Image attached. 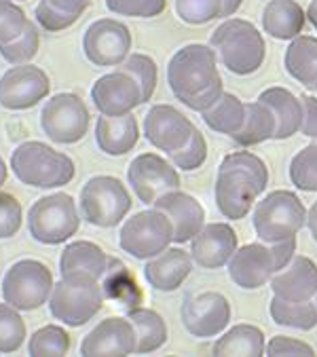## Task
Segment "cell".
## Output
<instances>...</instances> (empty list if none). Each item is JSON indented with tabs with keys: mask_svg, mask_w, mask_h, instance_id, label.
<instances>
[{
	"mask_svg": "<svg viewBox=\"0 0 317 357\" xmlns=\"http://www.w3.org/2000/svg\"><path fill=\"white\" fill-rule=\"evenodd\" d=\"M195 123L170 104H156L144 116V137L168 157L180 151L191 139Z\"/></svg>",
	"mask_w": 317,
	"mask_h": 357,
	"instance_id": "cell-17",
	"label": "cell"
},
{
	"mask_svg": "<svg viewBox=\"0 0 317 357\" xmlns=\"http://www.w3.org/2000/svg\"><path fill=\"white\" fill-rule=\"evenodd\" d=\"M307 227H309V233H311L313 241L317 243V201L311 205V209L307 213Z\"/></svg>",
	"mask_w": 317,
	"mask_h": 357,
	"instance_id": "cell-48",
	"label": "cell"
},
{
	"mask_svg": "<svg viewBox=\"0 0 317 357\" xmlns=\"http://www.w3.org/2000/svg\"><path fill=\"white\" fill-rule=\"evenodd\" d=\"M13 176L32 188H59L72 182L74 161L43 142L30 139L20 144L11 155Z\"/></svg>",
	"mask_w": 317,
	"mask_h": 357,
	"instance_id": "cell-5",
	"label": "cell"
},
{
	"mask_svg": "<svg viewBox=\"0 0 317 357\" xmlns=\"http://www.w3.org/2000/svg\"><path fill=\"white\" fill-rule=\"evenodd\" d=\"M34 17H36V24L47 32H64L78 22V15H72V13L57 9L53 3H49V0H40V3L36 5Z\"/></svg>",
	"mask_w": 317,
	"mask_h": 357,
	"instance_id": "cell-44",
	"label": "cell"
},
{
	"mask_svg": "<svg viewBox=\"0 0 317 357\" xmlns=\"http://www.w3.org/2000/svg\"><path fill=\"white\" fill-rule=\"evenodd\" d=\"M269 313L277 326L292 330H313L317 326V292L302 303H290L273 296L269 305Z\"/></svg>",
	"mask_w": 317,
	"mask_h": 357,
	"instance_id": "cell-33",
	"label": "cell"
},
{
	"mask_svg": "<svg viewBox=\"0 0 317 357\" xmlns=\"http://www.w3.org/2000/svg\"><path fill=\"white\" fill-rule=\"evenodd\" d=\"M275 127H277V123H275L273 110L267 104H263L260 100H256V102L246 104L244 127L235 135H230V139L235 142V144L244 146V149L256 146V144H263V142H267V139H273Z\"/></svg>",
	"mask_w": 317,
	"mask_h": 357,
	"instance_id": "cell-30",
	"label": "cell"
},
{
	"mask_svg": "<svg viewBox=\"0 0 317 357\" xmlns=\"http://www.w3.org/2000/svg\"><path fill=\"white\" fill-rule=\"evenodd\" d=\"M140 139V125L133 112L121 116L100 114L96 123V142L108 157H123L131 153Z\"/></svg>",
	"mask_w": 317,
	"mask_h": 357,
	"instance_id": "cell-24",
	"label": "cell"
},
{
	"mask_svg": "<svg viewBox=\"0 0 317 357\" xmlns=\"http://www.w3.org/2000/svg\"><path fill=\"white\" fill-rule=\"evenodd\" d=\"M131 43V32L123 22L102 17L85 30L83 53L98 68H117L129 57Z\"/></svg>",
	"mask_w": 317,
	"mask_h": 357,
	"instance_id": "cell-13",
	"label": "cell"
},
{
	"mask_svg": "<svg viewBox=\"0 0 317 357\" xmlns=\"http://www.w3.org/2000/svg\"><path fill=\"white\" fill-rule=\"evenodd\" d=\"M182 326L195 338H214L228 328L230 303L220 292L189 294L182 303Z\"/></svg>",
	"mask_w": 317,
	"mask_h": 357,
	"instance_id": "cell-16",
	"label": "cell"
},
{
	"mask_svg": "<svg viewBox=\"0 0 317 357\" xmlns=\"http://www.w3.org/2000/svg\"><path fill=\"white\" fill-rule=\"evenodd\" d=\"M138 336L127 317L102 319L81 342V355H131L135 353Z\"/></svg>",
	"mask_w": 317,
	"mask_h": 357,
	"instance_id": "cell-19",
	"label": "cell"
},
{
	"mask_svg": "<svg viewBox=\"0 0 317 357\" xmlns=\"http://www.w3.org/2000/svg\"><path fill=\"white\" fill-rule=\"evenodd\" d=\"M269 184L267 163L248 153H230L220 161L214 197L216 207L228 220H242Z\"/></svg>",
	"mask_w": 317,
	"mask_h": 357,
	"instance_id": "cell-2",
	"label": "cell"
},
{
	"mask_svg": "<svg viewBox=\"0 0 317 357\" xmlns=\"http://www.w3.org/2000/svg\"><path fill=\"white\" fill-rule=\"evenodd\" d=\"M127 182L131 190L138 195V199L146 205H152L158 197L180 188L178 167L156 153L138 155L129 163Z\"/></svg>",
	"mask_w": 317,
	"mask_h": 357,
	"instance_id": "cell-15",
	"label": "cell"
},
{
	"mask_svg": "<svg viewBox=\"0 0 317 357\" xmlns=\"http://www.w3.org/2000/svg\"><path fill=\"white\" fill-rule=\"evenodd\" d=\"M81 229L76 201L68 192H53L36 199L28 211L30 237L43 245H59Z\"/></svg>",
	"mask_w": 317,
	"mask_h": 357,
	"instance_id": "cell-7",
	"label": "cell"
},
{
	"mask_svg": "<svg viewBox=\"0 0 317 357\" xmlns=\"http://www.w3.org/2000/svg\"><path fill=\"white\" fill-rule=\"evenodd\" d=\"M91 125L87 104L76 93H57L40 110V129L55 144H76Z\"/></svg>",
	"mask_w": 317,
	"mask_h": 357,
	"instance_id": "cell-12",
	"label": "cell"
},
{
	"mask_svg": "<svg viewBox=\"0 0 317 357\" xmlns=\"http://www.w3.org/2000/svg\"><path fill=\"white\" fill-rule=\"evenodd\" d=\"M307 20L311 22V26L317 30V0H311V5L307 9Z\"/></svg>",
	"mask_w": 317,
	"mask_h": 357,
	"instance_id": "cell-50",
	"label": "cell"
},
{
	"mask_svg": "<svg viewBox=\"0 0 317 357\" xmlns=\"http://www.w3.org/2000/svg\"><path fill=\"white\" fill-rule=\"evenodd\" d=\"M218 61L237 77H250L263 68L267 45L260 30L239 17H226L209 36Z\"/></svg>",
	"mask_w": 317,
	"mask_h": 357,
	"instance_id": "cell-3",
	"label": "cell"
},
{
	"mask_svg": "<svg viewBox=\"0 0 317 357\" xmlns=\"http://www.w3.org/2000/svg\"><path fill=\"white\" fill-rule=\"evenodd\" d=\"M283 66L296 83L317 91V38L313 36L292 38L286 49Z\"/></svg>",
	"mask_w": 317,
	"mask_h": 357,
	"instance_id": "cell-28",
	"label": "cell"
},
{
	"mask_svg": "<svg viewBox=\"0 0 317 357\" xmlns=\"http://www.w3.org/2000/svg\"><path fill=\"white\" fill-rule=\"evenodd\" d=\"M290 180L298 190L317 192V139L292 157Z\"/></svg>",
	"mask_w": 317,
	"mask_h": 357,
	"instance_id": "cell-36",
	"label": "cell"
},
{
	"mask_svg": "<svg viewBox=\"0 0 317 357\" xmlns=\"http://www.w3.org/2000/svg\"><path fill=\"white\" fill-rule=\"evenodd\" d=\"M193 254L182 248H168L144 264V279L158 292H176L193 271Z\"/></svg>",
	"mask_w": 317,
	"mask_h": 357,
	"instance_id": "cell-23",
	"label": "cell"
},
{
	"mask_svg": "<svg viewBox=\"0 0 317 357\" xmlns=\"http://www.w3.org/2000/svg\"><path fill=\"white\" fill-rule=\"evenodd\" d=\"M237 252V233L226 222L205 225L191 239V254L201 268H220Z\"/></svg>",
	"mask_w": 317,
	"mask_h": 357,
	"instance_id": "cell-21",
	"label": "cell"
},
{
	"mask_svg": "<svg viewBox=\"0 0 317 357\" xmlns=\"http://www.w3.org/2000/svg\"><path fill=\"white\" fill-rule=\"evenodd\" d=\"M302 102V125H300V133L317 139V98L313 96H300Z\"/></svg>",
	"mask_w": 317,
	"mask_h": 357,
	"instance_id": "cell-46",
	"label": "cell"
},
{
	"mask_svg": "<svg viewBox=\"0 0 317 357\" xmlns=\"http://www.w3.org/2000/svg\"><path fill=\"white\" fill-rule=\"evenodd\" d=\"M127 319L135 328V336H138L135 353L148 355L158 351L168 342V324L156 311L146 307H131L127 311Z\"/></svg>",
	"mask_w": 317,
	"mask_h": 357,
	"instance_id": "cell-29",
	"label": "cell"
},
{
	"mask_svg": "<svg viewBox=\"0 0 317 357\" xmlns=\"http://www.w3.org/2000/svg\"><path fill=\"white\" fill-rule=\"evenodd\" d=\"M168 85L186 108L195 112L209 108L224 91L216 51L201 43L180 47L168 63Z\"/></svg>",
	"mask_w": 317,
	"mask_h": 357,
	"instance_id": "cell-1",
	"label": "cell"
},
{
	"mask_svg": "<svg viewBox=\"0 0 317 357\" xmlns=\"http://www.w3.org/2000/svg\"><path fill=\"white\" fill-rule=\"evenodd\" d=\"M244 0H222V15L220 20H226V17H233L237 11H239Z\"/></svg>",
	"mask_w": 317,
	"mask_h": 357,
	"instance_id": "cell-49",
	"label": "cell"
},
{
	"mask_svg": "<svg viewBox=\"0 0 317 357\" xmlns=\"http://www.w3.org/2000/svg\"><path fill=\"white\" fill-rule=\"evenodd\" d=\"M26 336L28 330L22 311L7 301L0 303V353H17L24 347Z\"/></svg>",
	"mask_w": 317,
	"mask_h": 357,
	"instance_id": "cell-35",
	"label": "cell"
},
{
	"mask_svg": "<svg viewBox=\"0 0 317 357\" xmlns=\"http://www.w3.org/2000/svg\"><path fill=\"white\" fill-rule=\"evenodd\" d=\"M7 178H9V167H7L5 159H3V157H0V186H5Z\"/></svg>",
	"mask_w": 317,
	"mask_h": 357,
	"instance_id": "cell-51",
	"label": "cell"
},
{
	"mask_svg": "<svg viewBox=\"0 0 317 357\" xmlns=\"http://www.w3.org/2000/svg\"><path fill=\"white\" fill-rule=\"evenodd\" d=\"M212 351L214 355H263L267 351L265 334L256 326L237 324L216 340Z\"/></svg>",
	"mask_w": 317,
	"mask_h": 357,
	"instance_id": "cell-32",
	"label": "cell"
},
{
	"mask_svg": "<svg viewBox=\"0 0 317 357\" xmlns=\"http://www.w3.org/2000/svg\"><path fill=\"white\" fill-rule=\"evenodd\" d=\"M273 296L302 303L309 301L317 292V264L307 256H292V260L273 275L271 279Z\"/></svg>",
	"mask_w": 317,
	"mask_h": 357,
	"instance_id": "cell-22",
	"label": "cell"
},
{
	"mask_svg": "<svg viewBox=\"0 0 317 357\" xmlns=\"http://www.w3.org/2000/svg\"><path fill=\"white\" fill-rule=\"evenodd\" d=\"M53 273L34 258L13 262L3 277V298L20 311H36L53 292Z\"/></svg>",
	"mask_w": 317,
	"mask_h": 357,
	"instance_id": "cell-11",
	"label": "cell"
},
{
	"mask_svg": "<svg viewBox=\"0 0 317 357\" xmlns=\"http://www.w3.org/2000/svg\"><path fill=\"white\" fill-rule=\"evenodd\" d=\"M83 218L98 229H112L121 225L131 209V195L127 186L115 176H94L85 182L78 197Z\"/></svg>",
	"mask_w": 317,
	"mask_h": 357,
	"instance_id": "cell-9",
	"label": "cell"
},
{
	"mask_svg": "<svg viewBox=\"0 0 317 357\" xmlns=\"http://www.w3.org/2000/svg\"><path fill=\"white\" fill-rule=\"evenodd\" d=\"M203 116V123L216 131V133H222V135H235L244 127V121H246V104L233 96V93H226L222 91V96L201 112Z\"/></svg>",
	"mask_w": 317,
	"mask_h": 357,
	"instance_id": "cell-31",
	"label": "cell"
},
{
	"mask_svg": "<svg viewBox=\"0 0 317 357\" xmlns=\"http://www.w3.org/2000/svg\"><path fill=\"white\" fill-rule=\"evenodd\" d=\"M267 355H315L313 347L292 338V336H273L267 342Z\"/></svg>",
	"mask_w": 317,
	"mask_h": 357,
	"instance_id": "cell-45",
	"label": "cell"
},
{
	"mask_svg": "<svg viewBox=\"0 0 317 357\" xmlns=\"http://www.w3.org/2000/svg\"><path fill=\"white\" fill-rule=\"evenodd\" d=\"M70 351V336L61 326L49 324L38 328L28 340V355L32 357H61Z\"/></svg>",
	"mask_w": 317,
	"mask_h": 357,
	"instance_id": "cell-34",
	"label": "cell"
},
{
	"mask_svg": "<svg viewBox=\"0 0 317 357\" xmlns=\"http://www.w3.org/2000/svg\"><path fill=\"white\" fill-rule=\"evenodd\" d=\"M40 49V32L34 22H28L26 30L11 43L0 45V57L7 63L17 66V63H30Z\"/></svg>",
	"mask_w": 317,
	"mask_h": 357,
	"instance_id": "cell-37",
	"label": "cell"
},
{
	"mask_svg": "<svg viewBox=\"0 0 317 357\" xmlns=\"http://www.w3.org/2000/svg\"><path fill=\"white\" fill-rule=\"evenodd\" d=\"M296 254V237L288 241L267 243L256 241L237 252L228 260V275L242 290H258L265 283H271L273 275L279 273Z\"/></svg>",
	"mask_w": 317,
	"mask_h": 357,
	"instance_id": "cell-6",
	"label": "cell"
},
{
	"mask_svg": "<svg viewBox=\"0 0 317 357\" xmlns=\"http://www.w3.org/2000/svg\"><path fill=\"white\" fill-rule=\"evenodd\" d=\"M176 15L189 26H203L222 15V0H176Z\"/></svg>",
	"mask_w": 317,
	"mask_h": 357,
	"instance_id": "cell-39",
	"label": "cell"
},
{
	"mask_svg": "<svg viewBox=\"0 0 317 357\" xmlns=\"http://www.w3.org/2000/svg\"><path fill=\"white\" fill-rule=\"evenodd\" d=\"M168 7V0H106V9L123 17L152 20L158 17Z\"/></svg>",
	"mask_w": 317,
	"mask_h": 357,
	"instance_id": "cell-41",
	"label": "cell"
},
{
	"mask_svg": "<svg viewBox=\"0 0 317 357\" xmlns=\"http://www.w3.org/2000/svg\"><path fill=\"white\" fill-rule=\"evenodd\" d=\"M91 100L98 112L106 116H121L133 112V108L144 104L138 81L129 73H125L123 68L112 70V73L100 77L94 83Z\"/></svg>",
	"mask_w": 317,
	"mask_h": 357,
	"instance_id": "cell-18",
	"label": "cell"
},
{
	"mask_svg": "<svg viewBox=\"0 0 317 357\" xmlns=\"http://www.w3.org/2000/svg\"><path fill=\"white\" fill-rule=\"evenodd\" d=\"M119 68H123L125 73H129L138 81V85L142 89L144 104L150 102V98L154 96V89H156V79H158L156 61L144 53H129V57Z\"/></svg>",
	"mask_w": 317,
	"mask_h": 357,
	"instance_id": "cell-38",
	"label": "cell"
},
{
	"mask_svg": "<svg viewBox=\"0 0 317 357\" xmlns=\"http://www.w3.org/2000/svg\"><path fill=\"white\" fill-rule=\"evenodd\" d=\"M51 79L43 68L34 63H17L0 77V108L28 110L47 100Z\"/></svg>",
	"mask_w": 317,
	"mask_h": 357,
	"instance_id": "cell-14",
	"label": "cell"
},
{
	"mask_svg": "<svg viewBox=\"0 0 317 357\" xmlns=\"http://www.w3.org/2000/svg\"><path fill=\"white\" fill-rule=\"evenodd\" d=\"M106 294L98 277L89 273H70L53 285L49 296V313L53 319L81 328L89 324L104 307Z\"/></svg>",
	"mask_w": 317,
	"mask_h": 357,
	"instance_id": "cell-4",
	"label": "cell"
},
{
	"mask_svg": "<svg viewBox=\"0 0 317 357\" xmlns=\"http://www.w3.org/2000/svg\"><path fill=\"white\" fill-rule=\"evenodd\" d=\"M26 11L15 5V0H0V45L15 40L28 26Z\"/></svg>",
	"mask_w": 317,
	"mask_h": 357,
	"instance_id": "cell-42",
	"label": "cell"
},
{
	"mask_svg": "<svg viewBox=\"0 0 317 357\" xmlns=\"http://www.w3.org/2000/svg\"><path fill=\"white\" fill-rule=\"evenodd\" d=\"M307 13L296 0H269L263 9V30L271 38L292 40L300 36Z\"/></svg>",
	"mask_w": 317,
	"mask_h": 357,
	"instance_id": "cell-25",
	"label": "cell"
},
{
	"mask_svg": "<svg viewBox=\"0 0 317 357\" xmlns=\"http://www.w3.org/2000/svg\"><path fill=\"white\" fill-rule=\"evenodd\" d=\"M115 258H110L98 243L91 241H72L64 248L59 256V273H89L102 281Z\"/></svg>",
	"mask_w": 317,
	"mask_h": 357,
	"instance_id": "cell-26",
	"label": "cell"
},
{
	"mask_svg": "<svg viewBox=\"0 0 317 357\" xmlns=\"http://www.w3.org/2000/svg\"><path fill=\"white\" fill-rule=\"evenodd\" d=\"M49 3H53L57 9L66 11V13H72V15H78L81 17L89 5H91V0H49Z\"/></svg>",
	"mask_w": 317,
	"mask_h": 357,
	"instance_id": "cell-47",
	"label": "cell"
},
{
	"mask_svg": "<svg viewBox=\"0 0 317 357\" xmlns=\"http://www.w3.org/2000/svg\"><path fill=\"white\" fill-rule=\"evenodd\" d=\"M205 159H207V142H205L203 133L197 127H195V131H193V135H191V139L186 142V144L180 151L170 155V161L182 172L199 169L205 163Z\"/></svg>",
	"mask_w": 317,
	"mask_h": 357,
	"instance_id": "cell-40",
	"label": "cell"
},
{
	"mask_svg": "<svg viewBox=\"0 0 317 357\" xmlns=\"http://www.w3.org/2000/svg\"><path fill=\"white\" fill-rule=\"evenodd\" d=\"M307 213L309 211L304 209L296 192L273 190L256 203L252 225L260 241H288L294 239L298 231L307 225Z\"/></svg>",
	"mask_w": 317,
	"mask_h": 357,
	"instance_id": "cell-8",
	"label": "cell"
},
{
	"mask_svg": "<svg viewBox=\"0 0 317 357\" xmlns=\"http://www.w3.org/2000/svg\"><path fill=\"white\" fill-rule=\"evenodd\" d=\"M174 243V227L161 209L133 213L121 227L119 248L135 260H150Z\"/></svg>",
	"mask_w": 317,
	"mask_h": 357,
	"instance_id": "cell-10",
	"label": "cell"
},
{
	"mask_svg": "<svg viewBox=\"0 0 317 357\" xmlns=\"http://www.w3.org/2000/svg\"><path fill=\"white\" fill-rule=\"evenodd\" d=\"M24 222V207L11 192L0 190V239H11Z\"/></svg>",
	"mask_w": 317,
	"mask_h": 357,
	"instance_id": "cell-43",
	"label": "cell"
},
{
	"mask_svg": "<svg viewBox=\"0 0 317 357\" xmlns=\"http://www.w3.org/2000/svg\"><path fill=\"white\" fill-rule=\"evenodd\" d=\"M258 100L263 104H267L275 114L277 127H275L273 139H288L296 131H300V125H302L300 98H296L292 91H288L283 87H269L258 96Z\"/></svg>",
	"mask_w": 317,
	"mask_h": 357,
	"instance_id": "cell-27",
	"label": "cell"
},
{
	"mask_svg": "<svg viewBox=\"0 0 317 357\" xmlns=\"http://www.w3.org/2000/svg\"><path fill=\"white\" fill-rule=\"evenodd\" d=\"M152 207L161 209L165 216L170 218L174 227V243H186L191 241L203 227H205V209L203 205L182 192L180 188L165 192L163 197H158Z\"/></svg>",
	"mask_w": 317,
	"mask_h": 357,
	"instance_id": "cell-20",
	"label": "cell"
}]
</instances>
